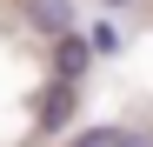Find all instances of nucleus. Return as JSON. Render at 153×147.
I'll return each instance as SVG.
<instances>
[{
    "label": "nucleus",
    "mask_w": 153,
    "mask_h": 147,
    "mask_svg": "<svg viewBox=\"0 0 153 147\" xmlns=\"http://www.w3.org/2000/svg\"><path fill=\"white\" fill-rule=\"evenodd\" d=\"M107 7H133V0H107Z\"/></svg>",
    "instance_id": "nucleus-5"
},
{
    "label": "nucleus",
    "mask_w": 153,
    "mask_h": 147,
    "mask_svg": "<svg viewBox=\"0 0 153 147\" xmlns=\"http://www.w3.org/2000/svg\"><path fill=\"white\" fill-rule=\"evenodd\" d=\"M27 20L40 34H67L73 27V0H27Z\"/></svg>",
    "instance_id": "nucleus-1"
},
{
    "label": "nucleus",
    "mask_w": 153,
    "mask_h": 147,
    "mask_svg": "<svg viewBox=\"0 0 153 147\" xmlns=\"http://www.w3.org/2000/svg\"><path fill=\"white\" fill-rule=\"evenodd\" d=\"M53 40H60V47H53V54H60V74H67V80H73V74L87 67V54H93V47H87L80 34H73V27H67V34H53Z\"/></svg>",
    "instance_id": "nucleus-2"
},
{
    "label": "nucleus",
    "mask_w": 153,
    "mask_h": 147,
    "mask_svg": "<svg viewBox=\"0 0 153 147\" xmlns=\"http://www.w3.org/2000/svg\"><path fill=\"white\" fill-rule=\"evenodd\" d=\"M80 147H140V140H133V134H113V127H100V134H87Z\"/></svg>",
    "instance_id": "nucleus-4"
},
{
    "label": "nucleus",
    "mask_w": 153,
    "mask_h": 147,
    "mask_svg": "<svg viewBox=\"0 0 153 147\" xmlns=\"http://www.w3.org/2000/svg\"><path fill=\"white\" fill-rule=\"evenodd\" d=\"M67 114H73V87H60V94H53V100H47V127H60V120H67Z\"/></svg>",
    "instance_id": "nucleus-3"
}]
</instances>
